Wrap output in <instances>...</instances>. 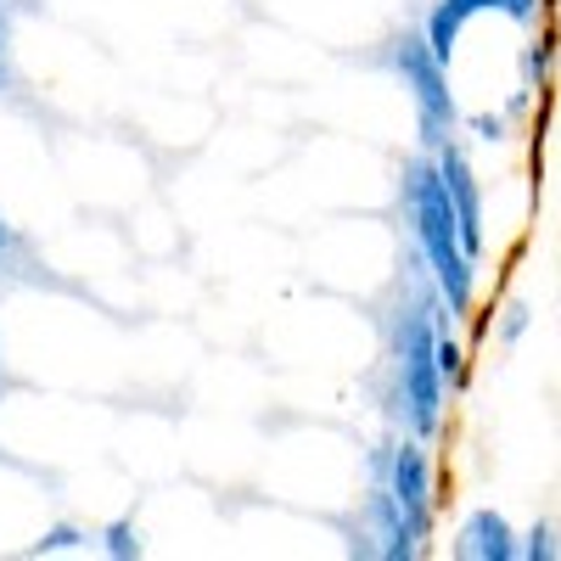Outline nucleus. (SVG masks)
Instances as JSON below:
<instances>
[{
    "mask_svg": "<svg viewBox=\"0 0 561 561\" xmlns=\"http://www.w3.org/2000/svg\"><path fill=\"white\" fill-rule=\"evenodd\" d=\"M399 214H404V230H410L415 253L427 259V275H433L444 309L455 320H472V309H478V259L460 242V214H455V197H449V180H444L438 158L421 152V147L399 163Z\"/></svg>",
    "mask_w": 561,
    "mask_h": 561,
    "instance_id": "f257e3e1",
    "label": "nucleus"
},
{
    "mask_svg": "<svg viewBox=\"0 0 561 561\" xmlns=\"http://www.w3.org/2000/svg\"><path fill=\"white\" fill-rule=\"evenodd\" d=\"M388 68L399 79V90L410 96V113H415V147L421 152H438L449 135H460V102L449 90V62L433 57V45L421 28H404L388 39Z\"/></svg>",
    "mask_w": 561,
    "mask_h": 561,
    "instance_id": "f03ea898",
    "label": "nucleus"
},
{
    "mask_svg": "<svg viewBox=\"0 0 561 561\" xmlns=\"http://www.w3.org/2000/svg\"><path fill=\"white\" fill-rule=\"evenodd\" d=\"M365 483H382L393 489V500L415 517L421 534H438V466H433V444L415 438V433H399V438H382L370 444L365 455Z\"/></svg>",
    "mask_w": 561,
    "mask_h": 561,
    "instance_id": "7ed1b4c3",
    "label": "nucleus"
},
{
    "mask_svg": "<svg viewBox=\"0 0 561 561\" xmlns=\"http://www.w3.org/2000/svg\"><path fill=\"white\" fill-rule=\"evenodd\" d=\"M433 158H438V169L449 180V197H455V214H460V242H466V253L483 264V253H489V219H483V180L472 169V152H466L460 135H449Z\"/></svg>",
    "mask_w": 561,
    "mask_h": 561,
    "instance_id": "20e7f679",
    "label": "nucleus"
},
{
    "mask_svg": "<svg viewBox=\"0 0 561 561\" xmlns=\"http://www.w3.org/2000/svg\"><path fill=\"white\" fill-rule=\"evenodd\" d=\"M359 523L370 528L382 561H421V556L433 550V534H421L415 517L393 500V489H382V483H365V494H359Z\"/></svg>",
    "mask_w": 561,
    "mask_h": 561,
    "instance_id": "39448f33",
    "label": "nucleus"
},
{
    "mask_svg": "<svg viewBox=\"0 0 561 561\" xmlns=\"http://www.w3.org/2000/svg\"><path fill=\"white\" fill-rule=\"evenodd\" d=\"M449 556H460V561H523V528L494 505H472L449 534Z\"/></svg>",
    "mask_w": 561,
    "mask_h": 561,
    "instance_id": "423d86ee",
    "label": "nucleus"
},
{
    "mask_svg": "<svg viewBox=\"0 0 561 561\" xmlns=\"http://www.w3.org/2000/svg\"><path fill=\"white\" fill-rule=\"evenodd\" d=\"M483 12H500V0H433L427 18H421V34H427L433 57L455 68V51H460V34H466V23L483 18Z\"/></svg>",
    "mask_w": 561,
    "mask_h": 561,
    "instance_id": "0eeeda50",
    "label": "nucleus"
},
{
    "mask_svg": "<svg viewBox=\"0 0 561 561\" xmlns=\"http://www.w3.org/2000/svg\"><path fill=\"white\" fill-rule=\"evenodd\" d=\"M96 550L107 561H140V556H147V534H140L135 517H113V523L96 528Z\"/></svg>",
    "mask_w": 561,
    "mask_h": 561,
    "instance_id": "6e6552de",
    "label": "nucleus"
},
{
    "mask_svg": "<svg viewBox=\"0 0 561 561\" xmlns=\"http://www.w3.org/2000/svg\"><path fill=\"white\" fill-rule=\"evenodd\" d=\"M517 68H523V90H545V84H550V73H556V34H545V28H539V34L523 45Z\"/></svg>",
    "mask_w": 561,
    "mask_h": 561,
    "instance_id": "1a4fd4ad",
    "label": "nucleus"
},
{
    "mask_svg": "<svg viewBox=\"0 0 561 561\" xmlns=\"http://www.w3.org/2000/svg\"><path fill=\"white\" fill-rule=\"evenodd\" d=\"M438 370H444L449 393L466 388V343H460V320H444V325H438Z\"/></svg>",
    "mask_w": 561,
    "mask_h": 561,
    "instance_id": "9d476101",
    "label": "nucleus"
},
{
    "mask_svg": "<svg viewBox=\"0 0 561 561\" xmlns=\"http://www.w3.org/2000/svg\"><path fill=\"white\" fill-rule=\"evenodd\" d=\"M90 539H96V534H84L79 523H51V528L28 545V556H34V561H39V556H73V550H84Z\"/></svg>",
    "mask_w": 561,
    "mask_h": 561,
    "instance_id": "9b49d317",
    "label": "nucleus"
},
{
    "mask_svg": "<svg viewBox=\"0 0 561 561\" xmlns=\"http://www.w3.org/2000/svg\"><path fill=\"white\" fill-rule=\"evenodd\" d=\"M528 325H534V304L528 298H505L500 304V320H494V343L500 348H517L528 337Z\"/></svg>",
    "mask_w": 561,
    "mask_h": 561,
    "instance_id": "f8f14e48",
    "label": "nucleus"
},
{
    "mask_svg": "<svg viewBox=\"0 0 561 561\" xmlns=\"http://www.w3.org/2000/svg\"><path fill=\"white\" fill-rule=\"evenodd\" d=\"M523 561H561V528L556 523H528L523 528Z\"/></svg>",
    "mask_w": 561,
    "mask_h": 561,
    "instance_id": "ddd939ff",
    "label": "nucleus"
},
{
    "mask_svg": "<svg viewBox=\"0 0 561 561\" xmlns=\"http://www.w3.org/2000/svg\"><path fill=\"white\" fill-rule=\"evenodd\" d=\"M460 129L478 140V147H500V140L511 135V113H466Z\"/></svg>",
    "mask_w": 561,
    "mask_h": 561,
    "instance_id": "4468645a",
    "label": "nucleus"
},
{
    "mask_svg": "<svg viewBox=\"0 0 561 561\" xmlns=\"http://www.w3.org/2000/svg\"><path fill=\"white\" fill-rule=\"evenodd\" d=\"M545 7H550V0H500V18L517 23V28H539Z\"/></svg>",
    "mask_w": 561,
    "mask_h": 561,
    "instance_id": "2eb2a0df",
    "label": "nucleus"
},
{
    "mask_svg": "<svg viewBox=\"0 0 561 561\" xmlns=\"http://www.w3.org/2000/svg\"><path fill=\"white\" fill-rule=\"evenodd\" d=\"M7 242H12V230H7V225H0V248H7Z\"/></svg>",
    "mask_w": 561,
    "mask_h": 561,
    "instance_id": "dca6fc26",
    "label": "nucleus"
},
{
    "mask_svg": "<svg viewBox=\"0 0 561 561\" xmlns=\"http://www.w3.org/2000/svg\"><path fill=\"white\" fill-rule=\"evenodd\" d=\"M0 51H7V23H0Z\"/></svg>",
    "mask_w": 561,
    "mask_h": 561,
    "instance_id": "f3484780",
    "label": "nucleus"
}]
</instances>
